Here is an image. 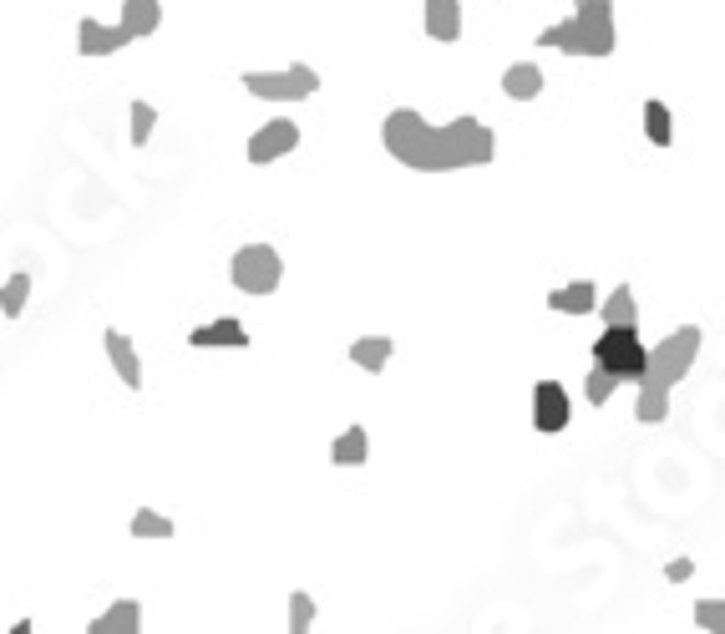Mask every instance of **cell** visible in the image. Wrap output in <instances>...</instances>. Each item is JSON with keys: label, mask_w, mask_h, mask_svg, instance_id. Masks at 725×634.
Instances as JSON below:
<instances>
[{"label": "cell", "mask_w": 725, "mask_h": 634, "mask_svg": "<svg viewBox=\"0 0 725 634\" xmlns=\"http://www.w3.org/2000/svg\"><path fill=\"white\" fill-rule=\"evenodd\" d=\"M381 147L395 163H406L411 173H457V168H488L498 158V133L477 118L457 122H432L411 107H395L381 122Z\"/></svg>", "instance_id": "cell-1"}, {"label": "cell", "mask_w": 725, "mask_h": 634, "mask_svg": "<svg viewBox=\"0 0 725 634\" xmlns=\"http://www.w3.org/2000/svg\"><path fill=\"white\" fill-rule=\"evenodd\" d=\"M695 356H700V325H680V331H670L659 345H649V366L639 376V407H634L639 422L655 426L670 416V391L690 376Z\"/></svg>", "instance_id": "cell-2"}, {"label": "cell", "mask_w": 725, "mask_h": 634, "mask_svg": "<svg viewBox=\"0 0 725 634\" xmlns=\"http://www.w3.org/2000/svg\"><path fill=\"white\" fill-rule=\"evenodd\" d=\"M538 46H554L564 56H579V62L614 56V46H620V36H614V0H583L568 21L538 31Z\"/></svg>", "instance_id": "cell-3"}, {"label": "cell", "mask_w": 725, "mask_h": 634, "mask_svg": "<svg viewBox=\"0 0 725 634\" xmlns=\"http://www.w3.org/2000/svg\"><path fill=\"white\" fill-rule=\"evenodd\" d=\"M593 366H604L620 381L639 386V376L649 366V345L639 341V325H604V335L593 341Z\"/></svg>", "instance_id": "cell-4"}, {"label": "cell", "mask_w": 725, "mask_h": 634, "mask_svg": "<svg viewBox=\"0 0 725 634\" xmlns=\"http://www.w3.org/2000/svg\"><path fill=\"white\" fill-rule=\"evenodd\" d=\"M244 92L259 97V102H304V97L320 92V71L294 62L285 71H244Z\"/></svg>", "instance_id": "cell-5"}, {"label": "cell", "mask_w": 725, "mask_h": 634, "mask_svg": "<svg viewBox=\"0 0 725 634\" xmlns=\"http://www.w3.org/2000/svg\"><path fill=\"white\" fill-rule=\"evenodd\" d=\"M228 279L244 294H275L279 279H285V259H279L275 244H244L228 265Z\"/></svg>", "instance_id": "cell-6"}, {"label": "cell", "mask_w": 725, "mask_h": 634, "mask_svg": "<svg viewBox=\"0 0 725 634\" xmlns=\"http://www.w3.org/2000/svg\"><path fill=\"white\" fill-rule=\"evenodd\" d=\"M294 147H300V122L290 118H275V122H264L259 133L249 137V163H275V158H290Z\"/></svg>", "instance_id": "cell-7"}, {"label": "cell", "mask_w": 725, "mask_h": 634, "mask_svg": "<svg viewBox=\"0 0 725 634\" xmlns=\"http://www.w3.org/2000/svg\"><path fill=\"white\" fill-rule=\"evenodd\" d=\"M533 426H538L543 436H558L568 426V391L558 381L533 386Z\"/></svg>", "instance_id": "cell-8"}, {"label": "cell", "mask_w": 725, "mask_h": 634, "mask_svg": "<svg viewBox=\"0 0 725 634\" xmlns=\"http://www.w3.org/2000/svg\"><path fill=\"white\" fill-rule=\"evenodd\" d=\"M132 41V31L122 26H107V21H97V15H81L77 21V52L81 56H112V52H122Z\"/></svg>", "instance_id": "cell-9"}, {"label": "cell", "mask_w": 725, "mask_h": 634, "mask_svg": "<svg viewBox=\"0 0 725 634\" xmlns=\"http://www.w3.org/2000/svg\"><path fill=\"white\" fill-rule=\"evenodd\" d=\"M188 345L193 351H244L249 345V331L238 325V320H209V325H198L193 335H188Z\"/></svg>", "instance_id": "cell-10"}, {"label": "cell", "mask_w": 725, "mask_h": 634, "mask_svg": "<svg viewBox=\"0 0 725 634\" xmlns=\"http://www.w3.org/2000/svg\"><path fill=\"white\" fill-rule=\"evenodd\" d=\"M102 345H107V360H112V370L122 376V386H127V391H143V356H137V345H132L122 331H107Z\"/></svg>", "instance_id": "cell-11"}, {"label": "cell", "mask_w": 725, "mask_h": 634, "mask_svg": "<svg viewBox=\"0 0 725 634\" xmlns=\"http://www.w3.org/2000/svg\"><path fill=\"white\" fill-rule=\"evenodd\" d=\"M87 630H92V634H132V630H143V604H137V599H118V604L102 609Z\"/></svg>", "instance_id": "cell-12"}, {"label": "cell", "mask_w": 725, "mask_h": 634, "mask_svg": "<svg viewBox=\"0 0 725 634\" xmlns=\"http://www.w3.org/2000/svg\"><path fill=\"white\" fill-rule=\"evenodd\" d=\"M548 304L564 310V315H593L604 300H599V290H593V279H573V285H564V290L548 294Z\"/></svg>", "instance_id": "cell-13"}, {"label": "cell", "mask_w": 725, "mask_h": 634, "mask_svg": "<svg viewBox=\"0 0 725 634\" xmlns=\"http://www.w3.org/2000/svg\"><path fill=\"white\" fill-rule=\"evenodd\" d=\"M122 26L132 31V41H147L163 26V0H122Z\"/></svg>", "instance_id": "cell-14"}, {"label": "cell", "mask_w": 725, "mask_h": 634, "mask_svg": "<svg viewBox=\"0 0 725 634\" xmlns=\"http://www.w3.org/2000/svg\"><path fill=\"white\" fill-rule=\"evenodd\" d=\"M426 36L432 41L461 36V0H426Z\"/></svg>", "instance_id": "cell-15"}, {"label": "cell", "mask_w": 725, "mask_h": 634, "mask_svg": "<svg viewBox=\"0 0 725 634\" xmlns=\"http://www.w3.org/2000/svg\"><path fill=\"white\" fill-rule=\"evenodd\" d=\"M366 457H370L366 426H345V432L330 442V463L335 467H366Z\"/></svg>", "instance_id": "cell-16"}, {"label": "cell", "mask_w": 725, "mask_h": 634, "mask_svg": "<svg viewBox=\"0 0 725 634\" xmlns=\"http://www.w3.org/2000/svg\"><path fill=\"white\" fill-rule=\"evenodd\" d=\"M391 356H395V341H391V335H360V341L350 345V360H356L360 370H370V376L391 366Z\"/></svg>", "instance_id": "cell-17"}, {"label": "cell", "mask_w": 725, "mask_h": 634, "mask_svg": "<svg viewBox=\"0 0 725 634\" xmlns=\"http://www.w3.org/2000/svg\"><path fill=\"white\" fill-rule=\"evenodd\" d=\"M502 92L513 97V102H533L543 92V71L533 62H517V67L502 71Z\"/></svg>", "instance_id": "cell-18"}, {"label": "cell", "mask_w": 725, "mask_h": 634, "mask_svg": "<svg viewBox=\"0 0 725 634\" xmlns=\"http://www.w3.org/2000/svg\"><path fill=\"white\" fill-rule=\"evenodd\" d=\"M599 315H604V325H639V304H634L629 285H620V290L609 294V300L599 304Z\"/></svg>", "instance_id": "cell-19"}, {"label": "cell", "mask_w": 725, "mask_h": 634, "mask_svg": "<svg viewBox=\"0 0 725 634\" xmlns=\"http://www.w3.org/2000/svg\"><path fill=\"white\" fill-rule=\"evenodd\" d=\"M645 133L655 147H670L674 143V122H670V107L659 102V97H649L645 102Z\"/></svg>", "instance_id": "cell-20"}, {"label": "cell", "mask_w": 725, "mask_h": 634, "mask_svg": "<svg viewBox=\"0 0 725 634\" xmlns=\"http://www.w3.org/2000/svg\"><path fill=\"white\" fill-rule=\"evenodd\" d=\"M26 300H31V275L21 269V275H11L5 285H0V315H5V320H21Z\"/></svg>", "instance_id": "cell-21"}, {"label": "cell", "mask_w": 725, "mask_h": 634, "mask_svg": "<svg viewBox=\"0 0 725 634\" xmlns=\"http://www.w3.org/2000/svg\"><path fill=\"white\" fill-rule=\"evenodd\" d=\"M132 538H172V518H163V513H153V508H137V513H132Z\"/></svg>", "instance_id": "cell-22"}, {"label": "cell", "mask_w": 725, "mask_h": 634, "mask_svg": "<svg viewBox=\"0 0 725 634\" xmlns=\"http://www.w3.org/2000/svg\"><path fill=\"white\" fill-rule=\"evenodd\" d=\"M614 386H620V376L604 366H589V381H583V397H589V407H604L609 397H614Z\"/></svg>", "instance_id": "cell-23"}, {"label": "cell", "mask_w": 725, "mask_h": 634, "mask_svg": "<svg viewBox=\"0 0 725 634\" xmlns=\"http://www.w3.org/2000/svg\"><path fill=\"white\" fill-rule=\"evenodd\" d=\"M153 127H158V112H153V102H132V147H147Z\"/></svg>", "instance_id": "cell-24"}, {"label": "cell", "mask_w": 725, "mask_h": 634, "mask_svg": "<svg viewBox=\"0 0 725 634\" xmlns=\"http://www.w3.org/2000/svg\"><path fill=\"white\" fill-rule=\"evenodd\" d=\"M315 624V599L304 594V589H294L290 594V634H304Z\"/></svg>", "instance_id": "cell-25"}, {"label": "cell", "mask_w": 725, "mask_h": 634, "mask_svg": "<svg viewBox=\"0 0 725 634\" xmlns=\"http://www.w3.org/2000/svg\"><path fill=\"white\" fill-rule=\"evenodd\" d=\"M695 624H700V630L725 634V599H700V604H695Z\"/></svg>", "instance_id": "cell-26"}, {"label": "cell", "mask_w": 725, "mask_h": 634, "mask_svg": "<svg viewBox=\"0 0 725 634\" xmlns=\"http://www.w3.org/2000/svg\"><path fill=\"white\" fill-rule=\"evenodd\" d=\"M573 5H583V0H573Z\"/></svg>", "instance_id": "cell-27"}]
</instances>
